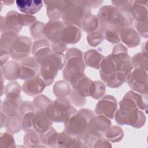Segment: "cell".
<instances>
[{"label":"cell","instance_id":"obj_1","mask_svg":"<svg viewBox=\"0 0 148 148\" xmlns=\"http://www.w3.org/2000/svg\"><path fill=\"white\" fill-rule=\"evenodd\" d=\"M147 95L130 90L125 94L119 102L114 120L120 125H130L140 128L145 125L146 118L143 111L147 112Z\"/></svg>","mask_w":148,"mask_h":148},{"label":"cell","instance_id":"obj_2","mask_svg":"<svg viewBox=\"0 0 148 148\" xmlns=\"http://www.w3.org/2000/svg\"><path fill=\"white\" fill-rule=\"evenodd\" d=\"M91 14V8L83 1H66L61 19L65 25H75L81 28L83 20Z\"/></svg>","mask_w":148,"mask_h":148},{"label":"cell","instance_id":"obj_3","mask_svg":"<svg viewBox=\"0 0 148 148\" xmlns=\"http://www.w3.org/2000/svg\"><path fill=\"white\" fill-rule=\"evenodd\" d=\"M65 64V55L60 52H53L42 61L39 64V75L47 86L53 83L58 71L64 68Z\"/></svg>","mask_w":148,"mask_h":148},{"label":"cell","instance_id":"obj_4","mask_svg":"<svg viewBox=\"0 0 148 148\" xmlns=\"http://www.w3.org/2000/svg\"><path fill=\"white\" fill-rule=\"evenodd\" d=\"M111 125V120L102 115L95 114L90 120L85 133L77 137L83 142L85 147H92L94 142L103 136Z\"/></svg>","mask_w":148,"mask_h":148},{"label":"cell","instance_id":"obj_5","mask_svg":"<svg viewBox=\"0 0 148 148\" xmlns=\"http://www.w3.org/2000/svg\"><path fill=\"white\" fill-rule=\"evenodd\" d=\"M46 115L53 122L64 123L77 112L68 97L57 98L45 108Z\"/></svg>","mask_w":148,"mask_h":148},{"label":"cell","instance_id":"obj_6","mask_svg":"<svg viewBox=\"0 0 148 148\" xmlns=\"http://www.w3.org/2000/svg\"><path fill=\"white\" fill-rule=\"evenodd\" d=\"M108 56L113 60L117 71L119 79L123 84L134 69L127 48L121 43L117 44L113 47L111 54Z\"/></svg>","mask_w":148,"mask_h":148},{"label":"cell","instance_id":"obj_7","mask_svg":"<svg viewBox=\"0 0 148 148\" xmlns=\"http://www.w3.org/2000/svg\"><path fill=\"white\" fill-rule=\"evenodd\" d=\"M36 21L33 15L22 14L15 10L8 12L5 17L1 16V32L13 31L18 34L23 27H31Z\"/></svg>","mask_w":148,"mask_h":148},{"label":"cell","instance_id":"obj_8","mask_svg":"<svg viewBox=\"0 0 148 148\" xmlns=\"http://www.w3.org/2000/svg\"><path fill=\"white\" fill-rule=\"evenodd\" d=\"M94 115V112L89 109L77 110L64 123V130L74 137L80 136L85 133L90 120Z\"/></svg>","mask_w":148,"mask_h":148},{"label":"cell","instance_id":"obj_9","mask_svg":"<svg viewBox=\"0 0 148 148\" xmlns=\"http://www.w3.org/2000/svg\"><path fill=\"white\" fill-rule=\"evenodd\" d=\"M65 64L62 69V77L64 80L69 83L75 75L84 73L86 65L83 60L82 51L75 47L68 49L65 54Z\"/></svg>","mask_w":148,"mask_h":148},{"label":"cell","instance_id":"obj_10","mask_svg":"<svg viewBox=\"0 0 148 148\" xmlns=\"http://www.w3.org/2000/svg\"><path fill=\"white\" fill-rule=\"evenodd\" d=\"M99 71L100 78L106 86L117 88L123 85L119 79L114 64L109 56L103 57L100 64Z\"/></svg>","mask_w":148,"mask_h":148},{"label":"cell","instance_id":"obj_11","mask_svg":"<svg viewBox=\"0 0 148 148\" xmlns=\"http://www.w3.org/2000/svg\"><path fill=\"white\" fill-rule=\"evenodd\" d=\"M32 46V42L30 38L19 35L10 49V57L16 61H22L29 56Z\"/></svg>","mask_w":148,"mask_h":148},{"label":"cell","instance_id":"obj_12","mask_svg":"<svg viewBox=\"0 0 148 148\" xmlns=\"http://www.w3.org/2000/svg\"><path fill=\"white\" fill-rule=\"evenodd\" d=\"M126 82L132 91L142 95H147V71L134 69L128 75Z\"/></svg>","mask_w":148,"mask_h":148},{"label":"cell","instance_id":"obj_13","mask_svg":"<svg viewBox=\"0 0 148 148\" xmlns=\"http://www.w3.org/2000/svg\"><path fill=\"white\" fill-rule=\"evenodd\" d=\"M118 109L116 98L111 95H105L97 103L94 110L95 114L102 115L110 120L114 117Z\"/></svg>","mask_w":148,"mask_h":148},{"label":"cell","instance_id":"obj_14","mask_svg":"<svg viewBox=\"0 0 148 148\" xmlns=\"http://www.w3.org/2000/svg\"><path fill=\"white\" fill-rule=\"evenodd\" d=\"M64 27L65 25L61 20H50L45 25L44 29L45 38L51 45L62 42L61 34Z\"/></svg>","mask_w":148,"mask_h":148},{"label":"cell","instance_id":"obj_15","mask_svg":"<svg viewBox=\"0 0 148 148\" xmlns=\"http://www.w3.org/2000/svg\"><path fill=\"white\" fill-rule=\"evenodd\" d=\"M92 80L84 73H81L73 76L69 84L71 88L79 95L84 97H90V90Z\"/></svg>","mask_w":148,"mask_h":148},{"label":"cell","instance_id":"obj_16","mask_svg":"<svg viewBox=\"0 0 148 148\" xmlns=\"http://www.w3.org/2000/svg\"><path fill=\"white\" fill-rule=\"evenodd\" d=\"M39 64L34 57L29 56L20 62V76L19 79L27 80L36 77L39 73Z\"/></svg>","mask_w":148,"mask_h":148},{"label":"cell","instance_id":"obj_17","mask_svg":"<svg viewBox=\"0 0 148 148\" xmlns=\"http://www.w3.org/2000/svg\"><path fill=\"white\" fill-rule=\"evenodd\" d=\"M52 53L51 44L45 38L35 40L32 43L31 54L39 64Z\"/></svg>","mask_w":148,"mask_h":148},{"label":"cell","instance_id":"obj_18","mask_svg":"<svg viewBox=\"0 0 148 148\" xmlns=\"http://www.w3.org/2000/svg\"><path fill=\"white\" fill-rule=\"evenodd\" d=\"M46 87L45 82L39 73L36 77L25 80L22 85V90L25 94L34 97L41 94Z\"/></svg>","mask_w":148,"mask_h":148},{"label":"cell","instance_id":"obj_19","mask_svg":"<svg viewBox=\"0 0 148 148\" xmlns=\"http://www.w3.org/2000/svg\"><path fill=\"white\" fill-rule=\"evenodd\" d=\"M51 121L46 115L45 109H36L35 112L33 120L32 126L39 134H42L47 131L53 125Z\"/></svg>","mask_w":148,"mask_h":148},{"label":"cell","instance_id":"obj_20","mask_svg":"<svg viewBox=\"0 0 148 148\" xmlns=\"http://www.w3.org/2000/svg\"><path fill=\"white\" fill-rule=\"evenodd\" d=\"M119 35L120 40L129 48L135 47L140 44V36L132 26L124 28Z\"/></svg>","mask_w":148,"mask_h":148},{"label":"cell","instance_id":"obj_21","mask_svg":"<svg viewBox=\"0 0 148 148\" xmlns=\"http://www.w3.org/2000/svg\"><path fill=\"white\" fill-rule=\"evenodd\" d=\"M43 2L46 6L47 17L50 20H58L61 18L65 0H51Z\"/></svg>","mask_w":148,"mask_h":148},{"label":"cell","instance_id":"obj_22","mask_svg":"<svg viewBox=\"0 0 148 148\" xmlns=\"http://www.w3.org/2000/svg\"><path fill=\"white\" fill-rule=\"evenodd\" d=\"M18 9L24 14L33 15L43 7V2L35 0H17L15 1Z\"/></svg>","mask_w":148,"mask_h":148},{"label":"cell","instance_id":"obj_23","mask_svg":"<svg viewBox=\"0 0 148 148\" xmlns=\"http://www.w3.org/2000/svg\"><path fill=\"white\" fill-rule=\"evenodd\" d=\"M22 102L21 97L17 98H6L1 102V110L8 117H12L20 114L19 108Z\"/></svg>","mask_w":148,"mask_h":148},{"label":"cell","instance_id":"obj_24","mask_svg":"<svg viewBox=\"0 0 148 148\" xmlns=\"http://www.w3.org/2000/svg\"><path fill=\"white\" fill-rule=\"evenodd\" d=\"M147 1H133L130 14L135 22L147 20Z\"/></svg>","mask_w":148,"mask_h":148},{"label":"cell","instance_id":"obj_25","mask_svg":"<svg viewBox=\"0 0 148 148\" xmlns=\"http://www.w3.org/2000/svg\"><path fill=\"white\" fill-rule=\"evenodd\" d=\"M82 32L80 28L75 25H65L61 34V40L66 45L77 43L80 40Z\"/></svg>","mask_w":148,"mask_h":148},{"label":"cell","instance_id":"obj_26","mask_svg":"<svg viewBox=\"0 0 148 148\" xmlns=\"http://www.w3.org/2000/svg\"><path fill=\"white\" fill-rule=\"evenodd\" d=\"M20 72V64L14 60L9 61L1 67V74L3 75L4 79L8 80L13 81L19 79Z\"/></svg>","mask_w":148,"mask_h":148},{"label":"cell","instance_id":"obj_27","mask_svg":"<svg viewBox=\"0 0 148 148\" xmlns=\"http://www.w3.org/2000/svg\"><path fill=\"white\" fill-rule=\"evenodd\" d=\"M104 57L97 50L89 49L84 53L83 60L86 66L95 69H99L100 64Z\"/></svg>","mask_w":148,"mask_h":148},{"label":"cell","instance_id":"obj_28","mask_svg":"<svg viewBox=\"0 0 148 148\" xmlns=\"http://www.w3.org/2000/svg\"><path fill=\"white\" fill-rule=\"evenodd\" d=\"M23 141L25 146L28 147H46L41 143L39 134L33 128L25 132Z\"/></svg>","mask_w":148,"mask_h":148},{"label":"cell","instance_id":"obj_29","mask_svg":"<svg viewBox=\"0 0 148 148\" xmlns=\"http://www.w3.org/2000/svg\"><path fill=\"white\" fill-rule=\"evenodd\" d=\"M58 132L51 127L46 132L39 134L41 143L50 147H57V138Z\"/></svg>","mask_w":148,"mask_h":148},{"label":"cell","instance_id":"obj_30","mask_svg":"<svg viewBox=\"0 0 148 148\" xmlns=\"http://www.w3.org/2000/svg\"><path fill=\"white\" fill-rule=\"evenodd\" d=\"M81 27L82 29L87 34L98 30L99 21L98 16L92 14L88 16L83 20Z\"/></svg>","mask_w":148,"mask_h":148},{"label":"cell","instance_id":"obj_31","mask_svg":"<svg viewBox=\"0 0 148 148\" xmlns=\"http://www.w3.org/2000/svg\"><path fill=\"white\" fill-rule=\"evenodd\" d=\"M103 136L109 142L116 143L122 140L124 137V132L118 125H110L105 131Z\"/></svg>","mask_w":148,"mask_h":148},{"label":"cell","instance_id":"obj_32","mask_svg":"<svg viewBox=\"0 0 148 148\" xmlns=\"http://www.w3.org/2000/svg\"><path fill=\"white\" fill-rule=\"evenodd\" d=\"M19 35L13 31H6L1 33L0 40V50L9 53L10 49L15 39Z\"/></svg>","mask_w":148,"mask_h":148},{"label":"cell","instance_id":"obj_33","mask_svg":"<svg viewBox=\"0 0 148 148\" xmlns=\"http://www.w3.org/2000/svg\"><path fill=\"white\" fill-rule=\"evenodd\" d=\"M71 90V87L69 83L65 80H59L55 83L53 91L57 98L68 97Z\"/></svg>","mask_w":148,"mask_h":148},{"label":"cell","instance_id":"obj_34","mask_svg":"<svg viewBox=\"0 0 148 148\" xmlns=\"http://www.w3.org/2000/svg\"><path fill=\"white\" fill-rule=\"evenodd\" d=\"M105 92L106 85L103 82L92 81L90 90V97L94 99H99L105 95Z\"/></svg>","mask_w":148,"mask_h":148},{"label":"cell","instance_id":"obj_35","mask_svg":"<svg viewBox=\"0 0 148 148\" xmlns=\"http://www.w3.org/2000/svg\"><path fill=\"white\" fill-rule=\"evenodd\" d=\"M5 127L7 131L12 134H16L20 132L22 130L20 115L18 114L14 117H8Z\"/></svg>","mask_w":148,"mask_h":148},{"label":"cell","instance_id":"obj_36","mask_svg":"<svg viewBox=\"0 0 148 148\" xmlns=\"http://www.w3.org/2000/svg\"><path fill=\"white\" fill-rule=\"evenodd\" d=\"M131 63L134 69H142L147 71V56L142 52L135 54L131 58Z\"/></svg>","mask_w":148,"mask_h":148},{"label":"cell","instance_id":"obj_37","mask_svg":"<svg viewBox=\"0 0 148 148\" xmlns=\"http://www.w3.org/2000/svg\"><path fill=\"white\" fill-rule=\"evenodd\" d=\"M35 110H29L20 113L21 119L22 130L25 132L33 128L32 120Z\"/></svg>","mask_w":148,"mask_h":148},{"label":"cell","instance_id":"obj_38","mask_svg":"<svg viewBox=\"0 0 148 148\" xmlns=\"http://www.w3.org/2000/svg\"><path fill=\"white\" fill-rule=\"evenodd\" d=\"M45 25L46 24L43 22L36 21L29 27L31 36L34 40H36L45 38L44 29Z\"/></svg>","mask_w":148,"mask_h":148},{"label":"cell","instance_id":"obj_39","mask_svg":"<svg viewBox=\"0 0 148 148\" xmlns=\"http://www.w3.org/2000/svg\"><path fill=\"white\" fill-rule=\"evenodd\" d=\"M88 44L91 47H96L100 45L103 41V33L100 30H97L87 34L86 37Z\"/></svg>","mask_w":148,"mask_h":148},{"label":"cell","instance_id":"obj_40","mask_svg":"<svg viewBox=\"0 0 148 148\" xmlns=\"http://www.w3.org/2000/svg\"><path fill=\"white\" fill-rule=\"evenodd\" d=\"M13 134L7 131L1 133L0 147H13L15 145L14 138Z\"/></svg>","mask_w":148,"mask_h":148},{"label":"cell","instance_id":"obj_41","mask_svg":"<svg viewBox=\"0 0 148 148\" xmlns=\"http://www.w3.org/2000/svg\"><path fill=\"white\" fill-rule=\"evenodd\" d=\"M112 5L120 12L124 13H130L133 1H112Z\"/></svg>","mask_w":148,"mask_h":148},{"label":"cell","instance_id":"obj_42","mask_svg":"<svg viewBox=\"0 0 148 148\" xmlns=\"http://www.w3.org/2000/svg\"><path fill=\"white\" fill-rule=\"evenodd\" d=\"M52 101L45 95L40 94L35 96L33 99V104L36 109H45Z\"/></svg>","mask_w":148,"mask_h":148},{"label":"cell","instance_id":"obj_43","mask_svg":"<svg viewBox=\"0 0 148 148\" xmlns=\"http://www.w3.org/2000/svg\"><path fill=\"white\" fill-rule=\"evenodd\" d=\"M21 87L17 82H11L5 87L4 94L5 96L20 95Z\"/></svg>","mask_w":148,"mask_h":148},{"label":"cell","instance_id":"obj_44","mask_svg":"<svg viewBox=\"0 0 148 148\" xmlns=\"http://www.w3.org/2000/svg\"><path fill=\"white\" fill-rule=\"evenodd\" d=\"M68 98L69 99L72 105L77 107L83 106L85 105L86 102V97H84L79 95L72 88Z\"/></svg>","mask_w":148,"mask_h":148},{"label":"cell","instance_id":"obj_45","mask_svg":"<svg viewBox=\"0 0 148 148\" xmlns=\"http://www.w3.org/2000/svg\"><path fill=\"white\" fill-rule=\"evenodd\" d=\"M104 39L112 44H119L121 42L119 33L109 29L106 30L103 33Z\"/></svg>","mask_w":148,"mask_h":148},{"label":"cell","instance_id":"obj_46","mask_svg":"<svg viewBox=\"0 0 148 148\" xmlns=\"http://www.w3.org/2000/svg\"><path fill=\"white\" fill-rule=\"evenodd\" d=\"M135 30L139 34L140 36L147 39L148 37V24L147 20L143 22H135Z\"/></svg>","mask_w":148,"mask_h":148},{"label":"cell","instance_id":"obj_47","mask_svg":"<svg viewBox=\"0 0 148 148\" xmlns=\"http://www.w3.org/2000/svg\"><path fill=\"white\" fill-rule=\"evenodd\" d=\"M112 144L105 137L98 138L94 143L93 147H112Z\"/></svg>","mask_w":148,"mask_h":148},{"label":"cell","instance_id":"obj_48","mask_svg":"<svg viewBox=\"0 0 148 148\" xmlns=\"http://www.w3.org/2000/svg\"><path fill=\"white\" fill-rule=\"evenodd\" d=\"M68 45L65 43L64 42H60L57 43L51 44V49L52 52H60L64 53L67 49Z\"/></svg>","mask_w":148,"mask_h":148},{"label":"cell","instance_id":"obj_49","mask_svg":"<svg viewBox=\"0 0 148 148\" xmlns=\"http://www.w3.org/2000/svg\"><path fill=\"white\" fill-rule=\"evenodd\" d=\"M1 55H0V60H1V67L4 66L8 62L9 58L10 57L9 53L5 50H0Z\"/></svg>","mask_w":148,"mask_h":148},{"label":"cell","instance_id":"obj_50","mask_svg":"<svg viewBox=\"0 0 148 148\" xmlns=\"http://www.w3.org/2000/svg\"><path fill=\"white\" fill-rule=\"evenodd\" d=\"M84 2L91 9V8H96L98 7L99 5H102L103 2V1L99 0H84Z\"/></svg>","mask_w":148,"mask_h":148},{"label":"cell","instance_id":"obj_51","mask_svg":"<svg viewBox=\"0 0 148 148\" xmlns=\"http://www.w3.org/2000/svg\"><path fill=\"white\" fill-rule=\"evenodd\" d=\"M8 117L4 114V113L1 110V128L5 127Z\"/></svg>","mask_w":148,"mask_h":148},{"label":"cell","instance_id":"obj_52","mask_svg":"<svg viewBox=\"0 0 148 148\" xmlns=\"http://www.w3.org/2000/svg\"><path fill=\"white\" fill-rule=\"evenodd\" d=\"M147 41L146 40L144 43H143L142 46V53L145 55L147 56Z\"/></svg>","mask_w":148,"mask_h":148},{"label":"cell","instance_id":"obj_53","mask_svg":"<svg viewBox=\"0 0 148 148\" xmlns=\"http://www.w3.org/2000/svg\"><path fill=\"white\" fill-rule=\"evenodd\" d=\"M14 1H13V0H5V1H2V3H3L4 5H12L14 3Z\"/></svg>","mask_w":148,"mask_h":148}]
</instances>
